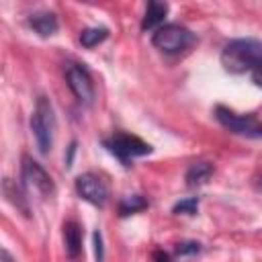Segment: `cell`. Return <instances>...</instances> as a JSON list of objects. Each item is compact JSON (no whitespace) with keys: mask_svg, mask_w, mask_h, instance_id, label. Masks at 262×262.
<instances>
[{"mask_svg":"<svg viewBox=\"0 0 262 262\" xmlns=\"http://www.w3.org/2000/svg\"><path fill=\"white\" fill-rule=\"evenodd\" d=\"M66 82H68L72 94L76 96V100L80 104L90 106L94 102L96 90H94L92 76L88 74L86 68H82L80 63H68V68H66Z\"/></svg>","mask_w":262,"mask_h":262,"instance_id":"cell-5","label":"cell"},{"mask_svg":"<svg viewBox=\"0 0 262 262\" xmlns=\"http://www.w3.org/2000/svg\"><path fill=\"white\" fill-rule=\"evenodd\" d=\"M31 131L35 135L37 147L41 154H49L53 145V135H55V115L49 98L39 96L35 111L31 115Z\"/></svg>","mask_w":262,"mask_h":262,"instance_id":"cell-2","label":"cell"},{"mask_svg":"<svg viewBox=\"0 0 262 262\" xmlns=\"http://www.w3.org/2000/svg\"><path fill=\"white\" fill-rule=\"evenodd\" d=\"M2 262H14V260L10 258V254H8L6 250H2Z\"/></svg>","mask_w":262,"mask_h":262,"instance_id":"cell-22","label":"cell"},{"mask_svg":"<svg viewBox=\"0 0 262 262\" xmlns=\"http://www.w3.org/2000/svg\"><path fill=\"white\" fill-rule=\"evenodd\" d=\"M215 119L225 129H229L231 133H237V135H260L262 133V127L258 125V121L252 115H237L225 106L215 108Z\"/></svg>","mask_w":262,"mask_h":262,"instance_id":"cell-8","label":"cell"},{"mask_svg":"<svg viewBox=\"0 0 262 262\" xmlns=\"http://www.w3.org/2000/svg\"><path fill=\"white\" fill-rule=\"evenodd\" d=\"M145 207H147V201H145L141 194H131V196H123V199H121V203H119V213L125 217V215L143 211Z\"/></svg>","mask_w":262,"mask_h":262,"instance_id":"cell-15","label":"cell"},{"mask_svg":"<svg viewBox=\"0 0 262 262\" xmlns=\"http://www.w3.org/2000/svg\"><path fill=\"white\" fill-rule=\"evenodd\" d=\"M254 186H256L258 190H262V174H258V176L254 178Z\"/></svg>","mask_w":262,"mask_h":262,"instance_id":"cell-21","label":"cell"},{"mask_svg":"<svg viewBox=\"0 0 262 262\" xmlns=\"http://www.w3.org/2000/svg\"><path fill=\"white\" fill-rule=\"evenodd\" d=\"M2 190H4V196H6V201H8V203H12L18 211H23L25 215H29L27 199H25V194L20 192V188H18L10 178H4V182H2Z\"/></svg>","mask_w":262,"mask_h":262,"instance_id":"cell-13","label":"cell"},{"mask_svg":"<svg viewBox=\"0 0 262 262\" xmlns=\"http://www.w3.org/2000/svg\"><path fill=\"white\" fill-rule=\"evenodd\" d=\"M154 260H156V262H172L170 256H168L164 250H156V252H154Z\"/></svg>","mask_w":262,"mask_h":262,"instance_id":"cell-19","label":"cell"},{"mask_svg":"<svg viewBox=\"0 0 262 262\" xmlns=\"http://www.w3.org/2000/svg\"><path fill=\"white\" fill-rule=\"evenodd\" d=\"M104 145L123 164H127L129 160L139 158V156H145V154L151 151V145L149 143H145L143 139H139L135 135H129V133H115L111 139L104 141Z\"/></svg>","mask_w":262,"mask_h":262,"instance_id":"cell-6","label":"cell"},{"mask_svg":"<svg viewBox=\"0 0 262 262\" xmlns=\"http://www.w3.org/2000/svg\"><path fill=\"white\" fill-rule=\"evenodd\" d=\"M168 14V4L166 2H147V8H145V14L141 18V31H151V29H160L164 18Z\"/></svg>","mask_w":262,"mask_h":262,"instance_id":"cell-11","label":"cell"},{"mask_svg":"<svg viewBox=\"0 0 262 262\" xmlns=\"http://www.w3.org/2000/svg\"><path fill=\"white\" fill-rule=\"evenodd\" d=\"M29 27L37 33V35H41V37H51V35H55L57 33V16L53 14V12H49V10H39V12H33L31 16H29Z\"/></svg>","mask_w":262,"mask_h":262,"instance_id":"cell-10","label":"cell"},{"mask_svg":"<svg viewBox=\"0 0 262 262\" xmlns=\"http://www.w3.org/2000/svg\"><path fill=\"white\" fill-rule=\"evenodd\" d=\"M213 176V164L209 162H196L186 170V184L188 186H203Z\"/></svg>","mask_w":262,"mask_h":262,"instance_id":"cell-12","label":"cell"},{"mask_svg":"<svg viewBox=\"0 0 262 262\" xmlns=\"http://www.w3.org/2000/svg\"><path fill=\"white\" fill-rule=\"evenodd\" d=\"M221 63L231 74L254 72L262 66V41L258 39H233L221 51Z\"/></svg>","mask_w":262,"mask_h":262,"instance_id":"cell-1","label":"cell"},{"mask_svg":"<svg viewBox=\"0 0 262 262\" xmlns=\"http://www.w3.org/2000/svg\"><path fill=\"white\" fill-rule=\"evenodd\" d=\"M151 43H154V47L160 49L162 53L176 55V53L186 51V49L194 43V35H192V31H188L186 27L170 23V25H162V27L151 35Z\"/></svg>","mask_w":262,"mask_h":262,"instance_id":"cell-3","label":"cell"},{"mask_svg":"<svg viewBox=\"0 0 262 262\" xmlns=\"http://www.w3.org/2000/svg\"><path fill=\"white\" fill-rule=\"evenodd\" d=\"M63 248L70 260H76L82 254V227L72 219L63 223Z\"/></svg>","mask_w":262,"mask_h":262,"instance_id":"cell-9","label":"cell"},{"mask_svg":"<svg viewBox=\"0 0 262 262\" xmlns=\"http://www.w3.org/2000/svg\"><path fill=\"white\" fill-rule=\"evenodd\" d=\"M106 37H108V29H104V27H90V29H84L80 33V43L86 49H92L98 43H102Z\"/></svg>","mask_w":262,"mask_h":262,"instance_id":"cell-14","label":"cell"},{"mask_svg":"<svg viewBox=\"0 0 262 262\" xmlns=\"http://www.w3.org/2000/svg\"><path fill=\"white\" fill-rule=\"evenodd\" d=\"M199 250H201L199 242H180V244L176 246V254H180V256H186V254H196Z\"/></svg>","mask_w":262,"mask_h":262,"instance_id":"cell-17","label":"cell"},{"mask_svg":"<svg viewBox=\"0 0 262 262\" xmlns=\"http://www.w3.org/2000/svg\"><path fill=\"white\" fill-rule=\"evenodd\" d=\"M252 80L256 82V86H260V88H262V66H260V68H256V70L252 72Z\"/></svg>","mask_w":262,"mask_h":262,"instance_id":"cell-20","label":"cell"},{"mask_svg":"<svg viewBox=\"0 0 262 262\" xmlns=\"http://www.w3.org/2000/svg\"><path fill=\"white\" fill-rule=\"evenodd\" d=\"M76 192L80 194V199L94 207H102L108 201V184L94 172H84L76 178Z\"/></svg>","mask_w":262,"mask_h":262,"instance_id":"cell-7","label":"cell"},{"mask_svg":"<svg viewBox=\"0 0 262 262\" xmlns=\"http://www.w3.org/2000/svg\"><path fill=\"white\" fill-rule=\"evenodd\" d=\"M94 254H96V262H102L104 248H102V235H100V231H94Z\"/></svg>","mask_w":262,"mask_h":262,"instance_id":"cell-18","label":"cell"},{"mask_svg":"<svg viewBox=\"0 0 262 262\" xmlns=\"http://www.w3.org/2000/svg\"><path fill=\"white\" fill-rule=\"evenodd\" d=\"M196 209H199V199L196 196H190V199H182V201H178L176 205H174V213H182V215H192V213H196Z\"/></svg>","mask_w":262,"mask_h":262,"instance_id":"cell-16","label":"cell"},{"mask_svg":"<svg viewBox=\"0 0 262 262\" xmlns=\"http://www.w3.org/2000/svg\"><path fill=\"white\" fill-rule=\"evenodd\" d=\"M20 176L23 182L29 190H33L35 194H39L41 199H49L55 192V184L51 180V176L45 172V168L33 160L31 156H23V164H20Z\"/></svg>","mask_w":262,"mask_h":262,"instance_id":"cell-4","label":"cell"}]
</instances>
